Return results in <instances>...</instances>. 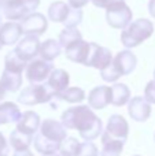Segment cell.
Returning a JSON list of instances; mask_svg holds the SVG:
<instances>
[{"mask_svg":"<svg viewBox=\"0 0 155 156\" xmlns=\"http://www.w3.org/2000/svg\"><path fill=\"white\" fill-rule=\"evenodd\" d=\"M148 12L151 16L155 18V0H150V3H148Z\"/></svg>","mask_w":155,"mask_h":156,"instance_id":"obj_38","label":"cell"},{"mask_svg":"<svg viewBox=\"0 0 155 156\" xmlns=\"http://www.w3.org/2000/svg\"><path fill=\"white\" fill-rule=\"evenodd\" d=\"M70 4L65 2H54L48 8V19L56 23H63L70 14Z\"/></svg>","mask_w":155,"mask_h":156,"instance_id":"obj_21","label":"cell"},{"mask_svg":"<svg viewBox=\"0 0 155 156\" xmlns=\"http://www.w3.org/2000/svg\"><path fill=\"white\" fill-rule=\"evenodd\" d=\"M133 14L129 5L124 2H118L106 8V21L114 29H125L132 22Z\"/></svg>","mask_w":155,"mask_h":156,"instance_id":"obj_6","label":"cell"},{"mask_svg":"<svg viewBox=\"0 0 155 156\" xmlns=\"http://www.w3.org/2000/svg\"><path fill=\"white\" fill-rule=\"evenodd\" d=\"M137 66V58L132 51L124 49L118 52L117 56L113 59V62L106 69L100 71V76L106 82H115L121 77L128 76L132 71H135Z\"/></svg>","mask_w":155,"mask_h":156,"instance_id":"obj_2","label":"cell"},{"mask_svg":"<svg viewBox=\"0 0 155 156\" xmlns=\"http://www.w3.org/2000/svg\"><path fill=\"white\" fill-rule=\"evenodd\" d=\"M21 26L23 30V34H34L41 36L47 32L48 21L40 12H32L27 16H25L21 21Z\"/></svg>","mask_w":155,"mask_h":156,"instance_id":"obj_11","label":"cell"},{"mask_svg":"<svg viewBox=\"0 0 155 156\" xmlns=\"http://www.w3.org/2000/svg\"><path fill=\"white\" fill-rule=\"evenodd\" d=\"M2 23H3V22H2V16H0V26H2ZM2 48H3V44L0 43V49H2Z\"/></svg>","mask_w":155,"mask_h":156,"instance_id":"obj_40","label":"cell"},{"mask_svg":"<svg viewBox=\"0 0 155 156\" xmlns=\"http://www.w3.org/2000/svg\"><path fill=\"white\" fill-rule=\"evenodd\" d=\"M26 63L23 59L18 56V54L15 52V49L11 52H8L4 58V69L11 71H16V73H22V71L26 69Z\"/></svg>","mask_w":155,"mask_h":156,"instance_id":"obj_28","label":"cell"},{"mask_svg":"<svg viewBox=\"0 0 155 156\" xmlns=\"http://www.w3.org/2000/svg\"><path fill=\"white\" fill-rule=\"evenodd\" d=\"M0 11H2V4H0Z\"/></svg>","mask_w":155,"mask_h":156,"instance_id":"obj_43","label":"cell"},{"mask_svg":"<svg viewBox=\"0 0 155 156\" xmlns=\"http://www.w3.org/2000/svg\"><path fill=\"white\" fill-rule=\"evenodd\" d=\"M91 51V43H87L81 38V40L76 41V43L70 44L67 48H65L66 58L74 63H81V65H87L88 55Z\"/></svg>","mask_w":155,"mask_h":156,"instance_id":"obj_15","label":"cell"},{"mask_svg":"<svg viewBox=\"0 0 155 156\" xmlns=\"http://www.w3.org/2000/svg\"><path fill=\"white\" fill-rule=\"evenodd\" d=\"M128 112L131 118L136 122H146L151 115V103L146 97L136 96L129 100Z\"/></svg>","mask_w":155,"mask_h":156,"instance_id":"obj_12","label":"cell"},{"mask_svg":"<svg viewBox=\"0 0 155 156\" xmlns=\"http://www.w3.org/2000/svg\"><path fill=\"white\" fill-rule=\"evenodd\" d=\"M69 81H70V77H69L67 71L62 70V69H54L48 77L47 85L49 86V89L54 92L55 97H56L58 93H60L69 86Z\"/></svg>","mask_w":155,"mask_h":156,"instance_id":"obj_17","label":"cell"},{"mask_svg":"<svg viewBox=\"0 0 155 156\" xmlns=\"http://www.w3.org/2000/svg\"><path fill=\"white\" fill-rule=\"evenodd\" d=\"M40 125L41 123L38 114L34 112V111H26V112L22 114L21 119L16 122V129L26 133V134L33 136L40 127Z\"/></svg>","mask_w":155,"mask_h":156,"instance_id":"obj_18","label":"cell"},{"mask_svg":"<svg viewBox=\"0 0 155 156\" xmlns=\"http://www.w3.org/2000/svg\"><path fill=\"white\" fill-rule=\"evenodd\" d=\"M13 156H34L32 152H29V149H25V151H15Z\"/></svg>","mask_w":155,"mask_h":156,"instance_id":"obj_37","label":"cell"},{"mask_svg":"<svg viewBox=\"0 0 155 156\" xmlns=\"http://www.w3.org/2000/svg\"><path fill=\"white\" fill-rule=\"evenodd\" d=\"M135 156H140V155H135Z\"/></svg>","mask_w":155,"mask_h":156,"instance_id":"obj_44","label":"cell"},{"mask_svg":"<svg viewBox=\"0 0 155 156\" xmlns=\"http://www.w3.org/2000/svg\"><path fill=\"white\" fill-rule=\"evenodd\" d=\"M54 69L51 60H45L43 58L38 60H32L26 66V78L30 83H41L48 80Z\"/></svg>","mask_w":155,"mask_h":156,"instance_id":"obj_7","label":"cell"},{"mask_svg":"<svg viewBox=\"0 0 155 156\" xmlns=\"http://www.w3.org/2000/svg\"><path fill=\"white\" fill-rule=\"evenodd\" d=\"M58 99L60 100H65L67 103H81L82 100L85 99V92L82 90L81 88H77V86H71V88H66L65 90H62L60 93L56 94Z\"/></svg>","mask_w":155,"mask_h":156,"instance_id":"obj_27","label":"cell"},{"mask_svg":"<svg viewBox=\"0 0 155 156\" xmlns=\"http://www.w3.org/2000/svg\"><path fill=\"white\" fill-rule=\"evenodd\" d=\"M2 12L10 21H22L25 16L34 12L40 0H0Z\"/></svg>","mask_w":155,"mask_h":156,"instance_id":"obj_4","label":"cell"},{"mask_svg":"<svg viewBox=\"0 0 155 156\" xmlns=\"http://www.w3.org/2000/svg\"><path fill=\"white\" fill-rule=\"evenodd\" d=\"M62 52V45H60L59 40H54V38H49L45 40L44 43H41L40 45V56L45 60H54L55 58H58Z\"/></svg>","mask_w":155,"mask_h":156,"instance_id":"obj_26","label":"cell"},{"mask_svg":"<svg viewBox=\"0 0 155 156\" xmlns=\"http://www.w3.org/2000/svg\"><path fill=\"white\" fill-rule=\"evenodd\" d=\"M33 141V137L30 134L21 132L18 129H14L10 134V145L14 148V151H25L29 149L30 144Z\"/></svg>","mask_w":155,"mask_h":156,"instance_id":"obj_25","label":"cell"},{"mask_svg":"<svg viewBox=\"0 0 155 156\" xmlns=\"http://www.w3.org/2000/svg\"><path fill=\"white\" fill-rule=\"evenodd\" d=\"M21 110L13 101H5L0 104V125L16 123L21 119Z\"/></svg>","mask_w":155,"mask_h":156,"instance_id":"obj_19","label":"cell"},{"mask_svg":"<svg viewBox=\"0 0 155 156\" xmlns=\"http://www.w3.org/2000/svg\"><path fill=\"white\" fill-rule=\"evenodd\" d=\"M62 123L66 129H77L80 137L85 141H93L100 137L103 130V122L95 115L89 105L70 107L62 114Z\"/></svg>","mask_w":155,"mask_h":156,"instance_id":"obj_1","label":"cell"},{"mask_svg":"<svg viewBox=\"0 0 155 156\" xmlns=\"http://www.w3.org/2000/svg\"><path fill=\"white\" fill-rule=\"evenodd\" d=\"M55 97L54 92L49 89L47 83H32L30 86H26L22 89V92L18 96V101L23 105H36L49 103Z\"/></svg>","mask_w":155,"mask_h":156,"instance_id":"obj_5","label":"cell"},{"mask_svg":"<svg viewBox=\"0 0 155 156\" xmlns=\"http://www.w3.org/2000/svg\"><path fill=\"white\" fill-rule=\"evenodd\" d=\"M40 45L41 43L38 40V36L25 34V37L16 45L15 52L25 62H30V60H34L37 55H40Z\"/></svg>","mask_w":155,"mask_h":156,"instance_id":"obj_9","label":"cell"},{"mask_svg":"<svg viewBox=\"0 0 155 156\" xmlns=\"http://www.w3.org/2000/svg\"><path fill=\"white\" fill-rule=\"evenodd\" d=\"M111 104V86L100 85L93 88L88 94V105L93 110H103Z\"/></svg>","mask_w":155,"mask_h":156,"instance_id":"obj_13","label":"cell"},{"mask_svg":"<svg viewBox=\"0 0 155 156\" xmlns=\"http://www.w3.org/2000/svg\"><path fill=\"white\" fill-rule=\"evenodd\" d=\"M69 4L73 8H82L91 2V0H67Z\"/></svg>","mask_w":155,"mask_h":156,"instance_id":"obj_36","label":"cell"},{"mask_svg":"<svg viewBox=\"0 0 155 156\" xmlns=\"http://www.w3.org/2000/svg\"><path fill=\"white\" fill-rule=\"evenodd\" d=\"M154 33V25L150 19L140 18L131 22L121 33V43L125 48H135L150 38Z\"/></svg>","mask_w":155,"mask_h":156,"instance_id":"obj_3","label":"cell"},{"mask_svg":"<svg viewBox=\"0 0 155 156\" xmlns=\"http://www.w3.org/2000/svg\"><path fill=\"white\" fill-rule=\"evenodd\" d=\"M10 154V147L5 140V137L3 136V133H0V156H8Z\"/></svg>","mask_w":155,"mask_h":156,"instance_id":"obj_35","label":"cell"},{"mask_svg":"<svg viewBox=\"0 0 155 156\" xmlns=\"http://www.w3.org/2000/svg\"><path fill=\"white\" fill-rule=\"evenodd\" d=\"M104 134H107L111 138H117L124 143H126L129 136V125L126 119L120 114H114L109 118L107 121V126L104 130Z\"/></svg>","mask_w":155,"mask_h":156,"instance_id":"obj_10","label":"cell"},{"mask_svg":"<svg viewBox=\"0 0 155 156\" xmlns=\"http://www.w3.org/2000/svg\"><path fill=\"white\" fill-rule=\"evenodd\" d=\"M0 83L5 89V92H16L22 85V73L4 69L2 78H0Z\"/></svg>","mask_w":155,"mask_h":156,"instance_id":"obj_23","label":"cell"},{"mask_svg":"<svg viewBox=\"0 0 155 156\" xmlns=\"http://www.w3.org/2000/svg\"><path fill=\"white\" fill-rule=\"evenodd\" d=\"M34 148L38 154L41 155H51V154H56V151H59V143H55V141L49 140V138L44 137L41 133H38L34 137Z\"/></svg>","mask_w":155,"mask_h":156,"instance_id":"obj_24","label":"cell"},{"mask_svg":"<svg viewBox=\"0 0 155 156\" xmlns=\"http://www.w3.org/2000/svg\"><path fill=\"white\" fill-rule=\"evenodd\" d=\"M76 156H99L98 147L91 141H85V143H80L78 151Z\"/></svg>","mask_w":155,"mask_h":156,"instance_id":"obj_32","label":"cell"},{"mask_svg":"<svg viewBox=\"0 0 155 156\" xmlns=\"http://www.w3.org/2000/svg\"><path fill=\"white\" fill-rule=\"evenodd\" d=\"M43 156H60V155H56V154H51V155H43Z\"/></svg>","mask_w":155,"mask_h":156,"instance_id":"obj_41","label":"cell"},{"mask_svg":"<svg viewBox=\"0 0 155 156\" xmlns=\"http://www.w3.org/2000/svg\"><path fill=\"white\" fill-rule=\"evenodd\" d=\"M22 33H23V30H22L21 23H16L15 21L2 23V26H0V43L3 44V47L13 45L19 41Z\"/></svg>","mask_w":155,"mask_h":156,"instance_id":"obj_16","label":"cell"},{"mask_svg":"<svg viewBox=\"0 0 155 156\" xmlns=\"http://www.w3.org/2000/svg\"><path fill=\"white\" fill-rule=\"evenodd\" d=\"M111 62H113V55L109 48L100 47L96 43H91V51H89V55H88V60L85 66L95 67L102 71Z\"/></svg>","mask_w":155,"mask_h":156,"instance_id":"obj_8","label":"cell"},{"mask_svg":"<svg viewBox=\"0 0 155 156\" xmlns=\"http://www.w3.org/2000/svg\"><path fill=\"white\" fill-rule=\"evenodd\" d=\"M80 147V141L76 137H66L59 145L60 156H76Z\"/></svg>","mask_w":155,"mask_h":156,"instance_id":"obj_30","label":"cell"},{"mask_svg":"<svg viewBox=\"0 0 155 156\" xmlns=\"http://www.w3.org/2000/svg\"><path fill=\"white\" fill-rule=\"evenodd\" d=\"M154 80H155V70H154Z\"/></svg>","mask_w":155,"mask_h":156,"instance_id":"obj_42","label":"cell"},{"mask_svg":"<svg viewBox=\"0 0 155 156\" xmlns=\"http://www.w3.org/2000/svg\"><path fill=\"white\" fill-rule=\"evenodd\" d=\"M4 96H5V89L3 88V85L0 83V100L4 99Z\"/></svg>","mask_w":155,"mask_h":156,"instance_id":"obj_39","label":"cell"},{"mask_svg":"<svg viewBox=\"0 0 155 156\" xmlns=\"http://www.w3.org/2000/svg\"><path fill=\"white\" fill-rule=\"evenodd\" d=\"M124 141L111 138L107 134H102V151L100 156H121L124 151Z\"/></svg>","mask_w":155,"mask_h":156,"instance_id":"obj_20","label":"cell"},{"mask_svg":"<svg viewBox=\"0 0 155 156\" xmlns=\"http://www.w3.org/2000/svg\"><path fill=\"white\" fill-rule=\"evenodd\" d=\"M81 38L82 36L80 33V30H77V27H65L59 34V43L62 45V48H67L70 44L76 43Z\"/></svg>","mask_w":155,"mask_h":156,"instance_id":"obj_29","label":"cell"},{"mask_svg":"<svg viewBox=\"0 0 155 156\" xmlns=\"http://www.w3.org/2000/svg\"><path fill=\"white\" fill-rule=\"evenodd\" d=\"M131 100V90L125 83L117 82L111 86V104L115 107H122Z\"/></svg>","mask_w":155,"mask_h":156,"instance_id":"obj_22","label":"cell"},{"mask_svg":"<svg viewBox=\"0 0 155 156\" xmlns=\"http://www.w3.org/2000/svg\"><path fill=\"white\" fill-rule=\"evenodd\" d=\"M82 15H84V14H82L81 8H73L71 7L70 14H69V16L66 18V21L63 22L65 27H77L82 22Z\"/></svg>","mask_w":155,"mask_h":156,"instance_id":"obj_31","label":"cell"},{"mask_svg":"<svg viewBox=\"0 0 155 156\" xmlns=\"http://www.w3.org/2000/svg\"><path fill=\"white\" fill-rule=\"evenodd\" d=\"M144 97L147 99V101L151 103V104H155V80L150 81V82L146 85Z\"/></svg>","mask_w":155,"mask_h":156,"instance_id":"obj_33","label":"cell"},{"mask_svg":"<svg viewBox=\"0 0 155 156\" xmlns=\"http://www.w3.org/2000/svg\"><path fill=\"white\" fill-rule=\"evenodd\" d=\"M40 133L44 137L55 141V143H62L67 134H66V127L62 122H58L55 119H45L40 125Z\"/></svg>","mask_w":155,"mask_h":156,"instance_id":"obj_14","label":"cell"},{"mask_svg":"<svg viewBox=\"0 0 155 156\" xmlns=\"http://www.w3.org/2000/svg\"><path fill=\"white\" fill-rule=\"evenodd\" d=\"M154 138H155V136H154Z\"/></svg>","mask_w":155,"mask_h":156,"instance_id":"obj_45","label":"cell"},{"mask_svg":"<svg viewBox=\"0 0 155 156\" xmlns=\"http://www.w3.org/2000/svg\"><path fill=\"white\" fill-rule=\"evenodd\" d=\"M93 3V5L98 8H109L111 4L118 2H124V0H91Z\"/></svg>","mask_w":155,"mask_h":156,"instance_id":"obj_34","label":"cell"}]
</instances>
